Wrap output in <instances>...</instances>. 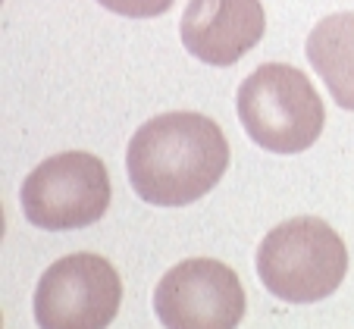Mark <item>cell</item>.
I'll list each match as a JSON object with an SVG mask.
<instances>
[{
	"label": "cell",
	"instance_id": "obj_1",
	"mask_svg": "<svg viewBox=\"0 0 354 329\" xmlns=\"http://www.w3.org/2000/svg\"><path fill=\"white\" fill-rule=\"evenodd\" d=\"M229 141L210 116L176 110L147 120L126 151L129 182L141 201L185 207L223 179Z\"/></svg>",
	"mask_w": 354,
	"mask_h": 329
},
{
	"label": "cell",
	"instance_id": "obj_2",
	"mask_svg": "<svg viewBox=\"0 0 354 329\" xmlns=\"http://www.w3.org/2000/svg\"><path fill=\"white\" fill-rule=\"evenodd\" d=\"M348 273L342 235L317 216H295L263 235L257 248V276L270 295L292 304L329 298Z\"/></svg>",
	"mask_w": 354,
	"mask_h": 329
},
{
	"label": "cell",
	"instance_id": "obj_3",
	"mask_svg": "<svg viewBox=\"0 0 354 329\" xmlns=\"http://www.w3.org/2000/svg\"><path fill=\"white\" fill-rule=\"evenodd\" d=\"M235 107L251 141L273 154L308 151L326 122V110L310 79L288 63L257 66L241 82Z\"/></svg>",
	"mask_w": 354,
	"mask_h": 329
},
{
	"label": "cell",
	"instance_id": "obj_4",
	"mask_svg": "<svg viewBox=\"0 0 354 329\" xmlns=\"http://www.w3.org/2000/svg\"><path fill=\"white\" fill-rule=\"evenodd\" d=\"M22 214L32 226L63 232L97 223L110 207V176L104 160L85 151L47 157L19 188Z\"/></svg>",
	"mask_w": 354,
	"mask_h": 329
},
{
	"label": "cell",
	"instance_id": "obj_5",
	"mask_svg": "<svg viewBox=\"0 0 354 329\" xmlns=\"http://www.w3.org/2000/svg\"><path fill=\"white\" fill-rule=\"evenodd\" d=\"M122 301V282L100 254H69L44 270L35 289L38 329H107Z\"/></svg>",
	"mask_w": 354,
	"mask_h": 329
},
{
	"label": "cell",
	"instance_id": "obj_6",
	"mask_svg": "<svg viewBox=\"0 0 354 329\" xmlns=\"http://www.w3.org/2000/svg\"><path fill=\"white\" fill-rule=\"evenodd\" d=\"M154 310L167 329H235L245 317V289L232 267L192 257L163 273Z\"/></svg>",
	"mask_w": 354,
	"mask_h": 329
},
{
	"label": "cell",
	"instance_id": "obj_7",
	"mask_svg": "<svg viewBox=\"0 0 354 329\" xmlns=\"http://www.w3.org/2000/svg\"><path fill=\"white\" fill-rule=\"evenodd\" d=\"M179 32L194 60L232 66L263 38L267 13L261 0H188Z\"/></svg>",
	"mask_w": 354,
	"mask_h": 329
},
{
	"label": "cell",
	"instance_id": "obj_8",
	"mask_svg": "<svg viewBox=\"0 0 354 329\" xmlns=\"http://www.w3.org/2000/svg\"><path fill=\"white\" fill-rule=\"evenodd\" d=\"M308 60L342 110H354V13H333L308 35Z\"/></svg>",
	"mask_w": 354,
	"mask_h": 329
},
{
	"label": "cell",
	"instance_id": "obj_9",
	"mask_svg": "<svg viewBox=\"0 0 354 329\" xmlns=\"http://www.w3.org/2000/svg\"><path fill=\"white\" fill-rule=\"evenodd\" d=\"M97 3L120 16H129V19H151L173 7V0H97Z\"/></svg>",
	"mask_w": 354,
	"mask_h": 329
}]
</instances>
